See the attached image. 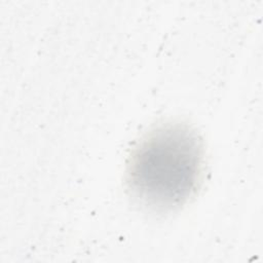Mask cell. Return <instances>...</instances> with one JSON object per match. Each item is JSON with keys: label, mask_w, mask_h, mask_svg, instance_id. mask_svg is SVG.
I'll list each match as a JSON object with an SVG mask.
<instances>
[{"label": "cell", "mask_w": 263, "mask_h": 263, "mask_svg": "<svg viewBox=\"0 0 263 263\" xmlns=\"http://www.w3.org/2000/svg\"><path fill=\"white\" fill-rule=\"evenodd\" d=\"M203 146L188 125L161 124L134 148L126 170L128 189L142 204L170 212L185 204L201 181Z\"/></svg>", "instance_id": "6da1fadb"}]
</instances>
